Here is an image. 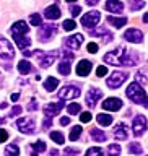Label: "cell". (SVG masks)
I'll return each mask as SVG.
<instances>
[{"mask_svg":"<svg viewBox=\"0 0 148 156\" xmlns=\"http://www.w3.org/2000/svg\"><path fill=\"white\" fill-rule=\"evenodd\" d=\"M104 62L109 65H137L139 63V54L129 51L124 46H119L114 51L107 52L104 55Z\"/></svg>","mask_w":148,"mask_h":156,"instance_id":"6da1fadb","label":"cell"},{"mask_svg":"<svg viewBox=\"0 0 148 156\" xmlns=\"http://www.w3.org/2000/svg\"><path fill=\"white\" fill-rule=\"evenodd\" d=\"M125 93H127V98H129L130 101H134L135 104H142V102H143V99L146 98L143 88H142V85H140V83H137V81L130 83Z\"/></svg>","mask_w":148,"mask_h":156,"instance_id":"7a4b0ae2","label":"cell"},{"mask_svg":"<svg viewBox=\"0 0 148 156\" xmlns=\"http://www.w3.org/2000/svg\"><path fill=\"white\" fill-rule=\"evenodd\" d=\"M16 127L23 133H34L36 132V124L31 117H20L16 120Z\"/></svg>","mask_w":148,"mask_h":156,"instance_id":"3957f363","label":"cell"},{"mask_svg":"<svg viewBox=\"0 0 148 156\" xmlns=\"http://www.w3.org/2000/svg\"><path fill=\"white\" fill-rule=\"evenodd\" d=\"M78 96H80V88L75 85H67L59 91V99H62V101L73 99V98H78Z\"/></svg>","mask_w":148,"mask_h":156,"instance_id":"277c9868","label":"cell"},{"mask_svg":"<svg viewBox=\"0 0 148 156\" xmlns=\"http://www.w3.org/2000/svg\"><path fill=\"white\" fill-rule=\"evenodd\" d=\"M146 125H148L146 117L140 115V114L135 115V117H134V122H132V130H134V135H135V136H140V135L146 130Z\"/></svg>","mask_w":148,"mask_h":156,"instance_id":"5b68a950","label":"cell"},{"mask_svg":"<svg viewBox=\"0 0 148 156\" xmlns=\"http://www.w3.org/2000/svg\"><path fill=\"white\" fill-rule=\"evenodd\" d=\"M101 20V15H99V12H88V13H85L81 16V24L85 28H88V29H91V26H96L98 24V21Z\"/></svg>","mask_w":148,"mask_h":156,"instance_id":"8992f818","label":"cell"},{"mask_svg":"<svg viewBox=\"0 0 148 156\" xmlns=\"http://www.w3.org/2000/svg\"><path fill=\"white\" fill-rule=\"evenodd\" d=\"M15 57V49L10 44L7 39L0 37V58H5V60H10V58Z\"/></svg>","mask_w":148,"mask_h":156,"instance_id":"52a82bcc","label":"cell"},{"mask_svg":"<svg viewBox=\"0 0 148 156\" xmlns=\"http://www.w3.org/2000/svg\"><path fill=\"white\" fill-rule=\"evenodd\" d=\"M125 80H127L125 72H114V73H111L109 78H107V86L109 88H119Z\"/></svg>","mask_w":148,"mask_h":156,"instance_id":"ba28073f","label":"cell"},{"mask_svg":"<svg viewBox=\"0 0 148 156\" xmlns=\"http://www.w3.org/2000/svg\"><path fill=\"white\" fill-rule=\"evenodd\" d=\"M57 33V26L56 24H42V28L39 29V33H38V36L41 41H49L54 34Z\"/></svg>","mask_w":148,"mask_h":156,"instance_id":"9c48e42d","label":"cell"},{"mask_svg":"<svg viewBox=\"0 0 148 156\" xmlns=\"http://www.w3.org/2000/svg\"><path fill=\"white\" fill-rule=\"evenodd\" d=\"M38 54L39 57V65H41L42 68H47V67H51L52 63H54V60H56V57H57V52H51V54H42L41 55V51H34Z\"/></svg>","mask_w":148,"mask_h":156,"instance_id":"30bf717a","label":"cell"},{"mask_svg":"<svg viewBox=\"0 0 148 156\" xmlns=\"http://www.w3.org/2000/svg\"><path fill=\"white\" fill-rule=\"evenodd\" d=\"M124 39L129 42H135V44H140L142 41H143V34H142V31H139V29H127V31L124 33Z\"/></svg>","mask_w":148,"mask_h":156,"instance_id":"8fae6325","label":"cell"},{"mask_svg":"<svg viewBox=\"0 0 148 156\" xmlns=\"http://www.w3.org/2000/svg\"><path fill=\"white\" fill-rule=\"evenodd\" d=\"M103 107H104L106 111L116 112L122 107V101L119 98H107V99H104V102H103Z\"/></svg>","mask_w":148,"mask_h":156,"instance_id":"7c38bea8","label":"cell"},{"mask_svg":"<svg viewBox=\"0 0 148 156\" xmlns=\"http://www.w3.org/2000/svg\"><path fill=\"white\" fill-rule=\"evenodd\" d=\"M10 31H12V36H26L29 31V26L24 21H16Z\"/></svg>","mask_w":148,"mask_h":156,"instance_id":"4fadbf2b","label":"cell"},{"mask_svg":"<svg viewBox=\"0 0 148 156\" xmlns=\"http://www.w3.org/2000/svg\"><path fill=\"white\" fill-rule=\"evenodd\" d=\"M101 96H103V91H99V90H90V91L86 93L85 101H86V104L90 106V107H95L96 102L101 99Z\"/></svg>","mask_w":148,"mask_h":156,"instance_id":"5bb4252c","label":"cell"},{"mask_svg":"<svg viewBox=\"0 0 148 156\" xmlns=\"http://www.w3.org/2000/svg\"><path fill=\"white\" fill-rule=\"evenodd\" d=\"M62 107H63L62 102H51V104L44 106V114H46V117H51V119H52L54 115L59 114V112L62 111Z\"/></svg>","mask_w":148,"mask_h":156,"instance_id":"9a60e30c","label":"cell"},{"mask_svg":"<svg viewBox=\"0 0 148 156\" xmlns=\"http://www.w3.org/2000/svg\"><path fill=\"white\" fill-rule=\"evenodd\" d=\"M83 39L85 37H83L81 34H73V36L65 39V46L68 49H73V51H75V49H80V46L83 44Z\"/></svg>","mask_w":148,"mask_h":156,"instance_id":"2e32d148","label":"cell"},{"mask_svg":"<svg viewBox=\"0 0 148 156\" xmlns=\"http://www.w3.org/2000/svg\"><path fill=\"white\" fill-rule=\"evenodd\" d=\"M91 68H93V63L90 60H81L77 65V75L78 76H88L91 72Z\"/></svg>","mask_w":148,"mask_h":156,"instance_id":"e0dca14e","label":"cell"},{"mask_svg":"<svg viewBox=\"0 0 148 156\" xmlns=\"http://www.w3.org/2000/svg\"><path fill=\"white\" fill-rule=\"evenodd\" d=\"M90 34H91V36H95V37H98V36H99V37H103V41H104V42H111V41H112V34H111L109 31H107L106 28L91 29V31H90Z\"/></svg>","mask_w":148,"mask_h":156,"instance_id":"ac0fdd59","label":"cell"},{"mask_svg":"<svg viewBox=\"0 0 148 156\" xmlns=\"http://www.w3.org/2000/svg\"><path fill=\"white\" fill-rule=\"evenodd\" d=\"M114 136L117 140H125L129 136V130H127V125L124 122H121V124H117L114 127Z\"/></svg>","mask_w":148,"mask_h":156,"instance_id":"d6986e66","label":"cell"},{"mask_svg":"<svg viewBox=\"0 0 148 156\" xmlns=\"http://www.w3.org/2000/svg\"><path fill=\"white\" fill-rule=\"evenodd\" d=\"M106 10L109 13H121L124 10V5H122L121 0H107L106 2Z\"/></svg>","mask_w":148,"mask_h":156,"instance_id":"ffe728a7","label":"cell"},{"mask_svg":"<svg viewBox=\"0 0 148 156\" xmlns=\"http://www.w3.org/2000/svg\"><path fill=\"white\" fill-rule=\"evenodd\" d=\"M60 8L57 7V5H51V7H47L46 10H44V16H46L47 20H57L60 18Z\"/></svg>","mask_w":148,"mask_h":156,"instance_id":"44dd1931","label":"cell"},{"mask_svg":"<svg viewBox=\"0 0 148 156\" xmlns=\"http://www.w3.org/2000/svg\"><path fill=\"white\" fill-rule=\"evenodd\" d=\"M15 39V42H16V46L21 49V51H24L29 44H31V39H29L28 36H13Z\"/></svg>","mask_w":148,"mask_h":156,"instance_id":"7402d4cb","label":"cell"},{"mask_svg":"<svg viewBox=\"0 0 148 156\" xmlns=\"http://www.w3.org/2000/svg\"><path fill=\"white\" fill-rule=\"evenodd\" d=\"M91 138L95 141H98V143H101V141L107 140V135L103 130H99V129H91Z\"/></svg>","mask_w":148,"mask_h":156,"instance_id":"603a6c76","label":"cell"},{"mask_svg":"<svg viewBox=\"0 0 148 156\" xmlns=\"http://www.w3.org/2000/svg\"><path fill=\"white\" fill-rule=\"evenodd\" d=\"M107 23L112 24L114 28H122L124 24L127 23V18L121 16V18H116V16H107Z\"/></svg>","mask_w":148,"mask_h":156,"instance_id":"cb8c5ba5","label":"cell"},{"mask_svg":"<svg viewBox=\"0 0 148 156\" xmlns=\"http://www.w3.org/2000/svg\"><path fill=\"white\" fill-rule=\"evenodd\" d=\"M59 86V80L54 76H49L46 81H44V88H46V91H56V88Z\"/></svg>","mask_w":148,"mask_h":156,"instance_id":"d4e9b609","label":"cell"},{"mask_svg":"<svg viewBox=\"0 0 148 156\" xmlns=\"http://www.w3.org/2000/svg\"><path fill=\"white\" fill-rule=\"evenodd\" d=\"M96 120H98V124L103 125V127H107V125L112 124V117L109 114H98L96 115Z\"/></svg>","mask_w":148,"mask_h":156,"instance_id":"484cf974","label":"cell"},{"mask_svg":"<svg viewBox=\"0 0 148 156\" xmlns=\"http://www.w3.org/2000/svg\"><path fill=\"white\" fill-rule=\"evenodd\" d=\"M18 70L21 75H26V73L31 72V63H29L28 60H20L18 62Z\"/></svg>","mask_w":148,"mask_h":156,"instance_id":"4316f807","label":"cell"},{"mask_svg":"<svg viewBox=\"0 0 148 156\" xmlns=\"http://www.w3.org/2000/svg\"><path fill=\"white\" fill-rule=\"evenodd\" d=\"M57 70H59V73H60V75H70V62H60L59 63V67H57Z\"/></svg>","mask_w":148,"mask_h":156,"instance_id":"83f0119b","label":"cell"},{"mask_svg":"<svg viewBox=\"0 0 148 156\" xmlns=\"http://www.w3.org/2000/svg\"><path fill=\"white\" fill-rule=\"evenodd\" d=\"M20 154V148H18V145H8L7 148H5V156H18Z\"/></svg>","mask_w":148,"mask_h":156,"instance_id":"f1b7e54d","label":"cell"},{"mask_svg":"<svg viewBox=\"0 0 148 156\" xmlns=\"http://www.w3.org/2000/svg\"><path fill=\"white\" fill-rule=\"evenodd\" d=\"M107 154L109 156H121V145L112 143L107 146Z\"/></svg>","mask_w":148,"mask_h":156,"instance_id":"f546056e","label":"cell"},{"mask_svg":"<svg viewBox=\"0 0 148 156\" xmlns=\"http://www.w3.org/2000/svg\"><path fill=\"white\" fill-rule=\"evenodd\" d=\"M80 135H81V127H80V125H75V127L72 129L70 135H68V138H70V141H75V140L80 138Z\"/></svg>","mask_w":148,"mask_h":156,"instance_id":"4dcf8cb0","label":"cell"},{"mask_svg":"<svg viewBox=\"0 0 148 156\" xmlns=\"http://www.w3.org/2000/svg\"><path fill=\"white\" fill-rule=\"evenodd\" d=\"M145 7V0H132L130 2V10L132 12H137V10Z\"/></svg>","mask_w":148,"mask_h":156,"instance_id":"1f68e13d","label":"cell"},{"mask_svg":"<svg viewBox=\"0 0 148 156\" xmlns=\"http://www.w3.org/2000/svg\"><path fill=\"white\" fill-rule=\"evenodd\" d=\"M31 148H33V151H36V153H42V151H46V143L39 140V141L31 145Z\"/></svg>","mask_w":148,"mask_h":156,"instance_id":"d6a6232c","label":"cell"},{"mask_svg":"<svg viewBox=\"0 0 148 156\" xmlns=\"http://www.w3.org/2000/svg\"><path fill=\"white\" fill-rule=\"evenodd\" d=\"M41 15H38V13H31L29 15V23L33 24V26H41Z\"/></svg>","mask_w":148,"mask_h":156,"instance_id":"836d02e7","label":"cell"},{"mask_svg":"<svg viewBox=\"0 0 148 156\" xmlns=\"http://www.w3.org/2000/svg\"><path fill=\"white\" fill-rule=\"evenodd\" d=\"M51 138L56 141L57 145H62L63 141H65V138H63V135L60 133V132H51Z\"/></svg>","mask_w":148,"mask_h":156,"instance_id":"e575fe53","label":"cell"},{"mask_svg":"<svg viewBox=\"0 0 148 156\" xmlns=\"http://www.w3.org/2000/svg\"><path fill=\"white\" fill-rule=\"evenodd\" d=\"M85 156H104V153H103L101 148H98V146H93V148H90L85 153Z\"/></svg>","mask_w":148,"mask_h":156,"instance_id":"d590c367","label":"cell"},{"mask_svg":"<svg viewBox=\"0 0 148 156\" xmlns=\"http://www.w3.org/2000/svg\"><path fill=\"white\" fill-rule=\"evenodd\" d=\"M67 111H68L70 115H75V114H78V112L81 111V104H68Z\"/></svg>","mask_w":148,"mask_h":156,"instance_id":"8d00e7d4","label":"cell"},{"mask_svg":"<svg viewBox=\"0 0 148 156\" xmlns=\"http://www.w3.org/2000/svg\"><path fill=\"white\" fill-rule=\"evenodd\" d=\"M62 26H63V29H65V31H73V29L77 28V23L73 21V20H65Z\"/></svg>","mask_w":148,"mask_h":156,"instance_id":"74e56055","label":"cell"},{"mask_svg":"<svg viewBox=\"0 0 148 156\" xmlns=\"http://www.w3.org/2000/svg\"><path fill=\"white\" fill-rule=\"evenodd\" d=\"M129 151H130L132 154H140L143 150H142V146H140L139 143H132V145L129 146Z\"/></svg>","mask_w":148,"mask_h":156,"instance_id":"f35d334b","label":"cell"},{"mask_svg":"<svg viewBox=\"0 0 148 156\" xmlns=\"http://www.w3.org/2000/svg\"><path fill=\"white\" fill-rule=\"evenodd\" d=\"M63 156H78V150H75V148H65V150H63Z\"/></svg>","mask_w":148,"mask_h":156,"instance_id":"ab89813d","label":"cell"},{"mask_svg":"<svg viewBox=\"0 0 148 156\" xmlns=\"http://www.w3.org/2000/svg\"><path fill=\"white\" fill-rule=\"evenodd\" d=\"M91 114H90V112H81V115H80V120L81 122H85V124H88V122H90L91 120Z\"/></svg>","mask_w":148,"mask_h":156,"instance_id":"60d3db41","label":"cell"},{"mask_svg":"<svg viewBox=\"0 0 148 156\" xmlns=\"http://www.w3.org/2000/svg\"><path fill=\"white\" fill-rule=\"evenodd\" d=\"M96 75L98 76H104V75H107V68L104 67V65H101V67H98V70H96Z\"/></svg>","mask_w":148,"mask_h":156,"instance_id":"b9f144b4","label":"cell"},{"mask_svg":"<svg viewBox=\"0 0 148 156\" xmlns=\"http://www.w3.org/2000/svg\"><path fill=\"white\" fill-rule=\"evenodd\" d=\"M63 62H72L73 60V52H62Z\"/></svg>","mask_w":148,"mask_h":156,"instance_id":"7bdbcfd3","label":"cell"},{"mask_svg":"<svg viewBox=\"0 0 148 156\" xmlns=\"http://www.w3.org/2000/svg\"><path fill=\"white\" fill-rule=\"evenodd\" d=\"M86 49H88V52H90V54H96V52H98V44L90 42V44L86 46Z\"/></svg>","mask_w":148,"mask_h":156,"instance_id":"ee69618b","label":"cell"},{"mask_svg":"<svg viewBox=\"0 0 148 156\" xmlns=\"http://www.w3.org/2000/svg\"><path fill=\"white\" fill-rule=\"evenodd\" d=\"M18 114H21V107L20 106H15L12 111H10V114H8V117H15V115H18Z\"/></svg>","mask_w":148,"mask_h":156,"instance_id":"f6af8a7d","label":"cell"},{"mask_svg":"<svg viewBox=\"0 0 148 156\" xmlns=\"http://www.w3.org/2000/svg\"><path fill=\"white\" fill-rule=\"evenodd\" d=\"M7 140H8V132L0 129V143H3V141H7Z\"/></svg>","mask_w":148,"mask_h":156,"instance_id":"bcb514c9","label":"cell"},{"mask_svg":"<svg viewBox=\"0 0 148 156\" xmlns=\"http://www.w3.org/2000/svg\"><path fill=\"white\" fill-rule=\"evenodd\" d=\"M80 13H81V7H78V5H75V7L72 8V16H78Z\"/></svg>","mask_w":148,"mask_h":156,"instance_id":"7dc6e473","label":"cell"},{"mask_svg":"<svg viewBox=\"0 0 148 156\" xmlns=\"http://www.w3.org/2000/svg\"><path fill=\"white\" fill-rule=\"evenodd\" d=\"M137 78H139V81H137V83H146V81H148V76H145L143 73H139V75H137Z\"/></svg>","mask_w":148,"mask_h":156,"instance_id":"c3c4849f","label":"cell"},{"mask_svg":"<svg viewBox=\"0 0 148 156\" xmlns=\"http://www.w3.org/2000/svg\"><path fill=\"white\" fill-rule=\"evenodd\" d=\"M28 109H29V111H36V109H38V104H36V101H31V102H29Z\"/></svg>","mask_w":148,"mask_h":156,"instance_id":"681fc988","label":"cell"},{"mask_svg":"<svg viewBox=\"0 0 148 156\" xmlns=\"http://www.w3.org/2000/svg\"><path fill=\"white\" fill-rule=\"evenodd\" d=\"M70 124V117H62L60 119V125H68Z\"/></svg>","mask_w":148,"mask_h":156,"instance_id":"f907efd6","label":"cell"},{"mask_svg":"<svg viewBox=\"0 0 148 156\" xmlns=\"http://www.w3.org/2000/svg\"><path fill=\"white\" fill-rule=\"evenodd\" d=\"M44 129H47V127H51V117H46V120H44Z\"/></svg>","mask_w":148,"mask_h":156,"instance_id":"816d5d0a","label":"cell"},{"mask_svg":"<svg viewBox=\"0 0 148 156\" xmlns=\"http://www.w3.org/2000/svg\"><path fill=\"white\" fill-rule=\"evenodd\" d=\"M98 2H99V0H86V3L90 5V7H93V5H96Z\"/></svg>","mask_w":148,"mask_h":156,"instance_id":"f5cc1de1","label":"cell"},{"mask_svg":"<svg viewBox=\"0 0 148 156\" xmlns=\"http://www.w3.org/2000/svg\"><path fill=\"white\" fill-rule=\"evenodd\" d=\"M20 99V94H18V93H13V94H12V101H18Z\"/></svg>","mask_w":148,"mask_h":156,"instance_id":"db71d44e","label":"cell"},{"mask_svg":"<svg viewBox=\"0 0 148 156\" xmlns=\"http://www.w3.org/2000/svg\"><path fill=\"white\" fill-rule=\"evenodd\" d=\"M49 156H59V151H57V150H51V153H49Z\"/></svg>","mask_w":148,"mask_h":156,"instance_id":"11a10c76","label":"cell"},{"mask_svg":"<svg viewBox=\"0 0 148 156\" xmlns=\"http://www.w3.org/2000/svg\"><path fill=\"white\" fill-rule=\"evenodd\" d=\"M142 104H143V106L146 107V109H148V98H145V99H143V102H142Z\"/></svg>","mask_w":148,"mask_h":156,"instance_id":"9f6ffc18","label":"cell"},{"mask_svg":"<svg viewBox=\"0 0 148 156\" xmlns=\"http://www.w3.org/2000/svg\"><path fill=\"white\" fill-rule=\"evenodd\" d=\"M23 54H24V57H29L33 52H29V51H26V49H24V52H23Z\"/></svg>","mask_w":148,"mask_h":156,"instance_id":"6f0895ef","label":"cell"},{"mask_svg":"<svg viewBox=\"0 0 148 156\" xmlns=\"http://www.w3.org/2000/svg\"><path fill=\"white\" fill-rule=\"evenodd\" d=\"M143 21H145V23H148V13H145V15H143Z\"/></svg>","mask_w":148,"mask_h":156,"instance_id":"680465c9","label":"cell"},{"mask_svg":"<svg viewBox=\"0 0 148 156\" xmlns=\"http://www.w3.org/2000/svg\"><path fill=\"white\" fill-rule=\"evenodd\" d=\"M65 2H67V3H75L77 0H65Z\"/></svg>","mask_w":148,"mask_h":156,"instance_id":"91938a15","label":"cell"},{"mask_svg":"<svg viewBox=\"0 0 148 156\" xmlns=\"http://www.w3.org/2000/svg\"><path fill=\"white\" fill-rule=\"evenodd\" d=\"M31 156H39V154L36 153V151H33V154H31Z\"/></svg>","mask_w":148,"mask_h":156,"instance_id":"94428289","label":"cell"}]
</instances>
